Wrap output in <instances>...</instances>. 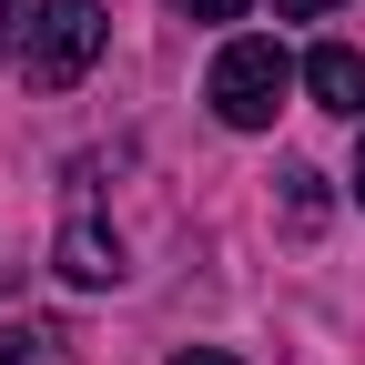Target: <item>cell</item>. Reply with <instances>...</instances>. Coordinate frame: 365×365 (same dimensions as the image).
I'll return each mask as SVG.
<instances>
[{
    "instance_id": "6",
    "label": "cell",
    "mask_w": 365,
    "mask_h": 365,
    "mask_svg": "<svg viewBox=\"0 0 365 365\" xmlns=\"http://www.w3.org/2000/svg\"><path fill=\"white\" fill-rule=\"evenodd\" d=\"M284 213L304 223V234L325 223V173H314V163H294V173H284Z\"/></svg>"
},
{
    "instance_id": "8",
    "label": "cell",
    "mask_w": 365,
    "mask_h": 365,
    "mask_svg": "<svg viewBox=\"0 0 365 365\" xmlns=\"http://www.w3.org/2000/svg\"><path fill=\"white\" fill-rule=\"evenodd\" d=\"M31 21V0H0V61H11V31Z\"/></svg>"
},
{
    "instance_id": "11",
    "label": "cell",
    "mask_w": 365,
    "mask_h": 365,
    "mask_svg": "<svg viewBox=\"0 0 365 365\" xmlns=\"http://www.w3.org/2000/svg\"><path fill=\"white\" fill-rule=\"evenodd\" d=\"M355 203H365V143H355Z\"/></svg>"
},
{
    "instance_id": "10",
    "label": "cell",
    "mask_w": 365,
    "mask_h": 365,
    "mask_svg": "<svg viewBox=\"0 0 365 365\" xmlns=\"http://www.w3.org/2000/svg\"><path fill=\"white\" fill-rule=\"evenodd\" d=\"M173 365H234V355H213V345H182V355H173Z\"/></svg>"
},
{
    "instance_id": "4",
    "label": "cell",
    "mask_w": 365,
    "mask_h": 365,
    "mask_svg": "<svg viewBox=\"0 0 365 365\" xmlns=\"http://www.w3.org/2000/svg\"><path fill=\"white\" fill-rule=\"evenodd\" d=\"M61 274H71V284H122V234H112L91 203L61 223Z\"/></svg>"
},
{
    "instance_id": "7",
    "label": "cell",
    "mask_w": 365,
    "mask_h": 365,
    "mask_svg": "<svg viewBox=\"0 0 365 365\" xmlns=\"http://www.w3.org/2000/svg\"><path fill=\"white\" fill-rule=\"evenodd\" d=\"M173 11H182V21H244L254 0H173Z\"/></svg>"
},
{
    "instance_id": "9",
    "label": "cell",
    "mask_w": 365,
    "mask_h": 365,
    "mask_svg": "<svg viewBox=\"0 0 365 365\" xmlns=\"http://www.w3.org/2000/svg\"><path fill=\"white\" fill-rule=\"evenodd\" d=\"M274 11H284V21H314V11H335V0H274Z\"/></svg>"
},
{
    "instance_id": "3",
    "label": "cell",
    "mask_w": 365,
    "mask_h": 365,
    "mask_svg": "<svg viewBox=\"0 0 365 365\" xmlns=\"http://www.w3.org/2000/svg\"><path fill=\"white\" fill-rule=\"evenodd\" d=\"M304 91H314L335 122H365V51H345V41H314V51H304Z\"/></svg>"
},
{
    "instance_id": "2",
    "label": "cell",
    "mask_w": 365,
    "mask_h": 365,
    "mask_svg": "<svg viewBox=\"0 0 365 365\" xmlns=\"http://www.w3.org/2000/svg\"><path fill=\"white\" fill-rule=\"evenodd\" d=\"M102 61V0H41L31 11V91H71Z\"/></svg>"
},
{
    "instance_id": "1",
    "label": "cell",
    "mask_w": 365,
    "mask_h": 365,
    "mask_svg": "<svg viewBox=\"0 0 365 365\" xmlns=\"http://www.w3.org/2000/svg\"><path fill=\"white\" fill-rule=\"evenodd\" d=\"M284 91H294V61H284V41H264V31L223 41L213 71H203V102H213L223 132H264L274 112H284Z\"/></svg>"
},
{
    "instance_id": "5",
    "label": "cell",
    "mask_w": 365,
    "mask_h": 365,
    "mask_svg": "<svg viewBox=\"0 0 365 365\" xmlns=\"http://www.w3.org/2000/svg\"><path fill=\"white\" fill-rule=\"evenodd\" d=\"M0 365H71L61 325H0Z\"/></svg>"
}]
</instances>
